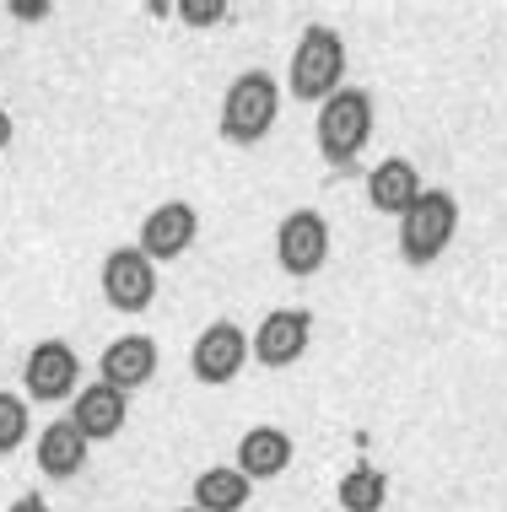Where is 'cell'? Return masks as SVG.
<instances>
[{
  "label": "cell",
  "instance_id": "1",
  "mask_svg": "<svg viewBox=\"0 0 507 512\" xmlns=\"http://www.w3.org/2000/svg\"><path fill=\"white\" fill-rule=\"evenodd\" d=\"M340 76H346V38L335 33L330 22L303 27L292 49V71H286V87H292L297 103H324L340 92Z\"/></svg>",
  "mask_w": 507,
  "mask_h": 512
},
{
  "label": "cell",
  "instance_id": "2",
  "mask_svg": "<svg viewBox=\"0 0 507 512\" xmlns=\"http://www.w3.org/2000/svg\"><path fill=\"white\" fill-rule=\"evenodd\" d=\"M276 114H281L276 76H265V71L232 76V87H227V98H222V135H227V141L259 146L270 135V124H276Z\"/></svg>",
  "mask_w": 507,
  "mask_h": 512
},
{
  "label": "cell",
  "instance_id": "3",
  "mask_svg": "<svg viewBox=\"0 0 507 512\" xmlns=\"http://www.w3.org/2000/svg\"><path fill=\"white\" fill-rule=\"evenodd\" d=\"M313 135H319V151L330 162H351L367 146V135H373V98L362 87H340L335 98L319 103Z\"/></svg>",
  "mask_w": 507,
  "mask_h": 512
},
{
  "label": "cell",
  "instance_id": "4",
  "mask_svg": "<svg viewBox=\"0 0 507 512\" xmlns=\"http://www.w3.org/2000/svg\"><path fill=\"white\" fill-rule=\"evenodd\" d=\"M454 227H459V200L443 195V189H427V195L400 216V254L410 265H432V259L454 243Z\"/></svg>",
  "mask_w": 507,
  "mask_h": 512
},
{
  "label": "cell",
  "instance_id": "5",
  "mask_svg": "<svg viewBox=\"0 0 507 512\" xmlns=\"http://www.w3.org/2000/svg\"><path fill=\"white\" fill-rule=\"evenodd\" d=\"M22 389L38 405H65L81 394V356L65 340H38L22 362Z\"/></svg>",
  "mask_w": 507,
  "mask_h": 512
},
{
  "label": "cell",
  "instance_id": "6",
  "mask_svg": "<svg viewBox=\"0 0 507 512\" xmlns=\"http://www.w3.org/2000/svg\"><path fill=\"white\" fill-rule=\"evenodd\" d=\"M103 302L114 313H146L157 302V265L141 254V248H114L103 259Z\"/></svg>",
  "mask_w": 507,
  "mask_h": 512
},
{
  "label": "cell",
  "instance_id": "7",
  "mask_svg": "<svg viewBox=\"0 0 507 512\" xmlns=\"http://www.w3.org/2000/svg\"><path fill=\"white\" fill-rule=\"evenodd\" d=\"M249 335H243L232 318H216L211 329H200L195 351H189V372H195L200 383H211V389H222V383H232L243 367H249Z\"/></svg>",
  "mask_w": 507,
  "mask_h": 512
},
{
  "label": "cell",
  "instance_id": "8",
  "mask_svg": "<svg viewBox=\"0 0 507 512\" xmlns=\"http://www.w3.org/2000/svg\"><path fill=\"white\" fill-rule=\"evenodd\" d=\"M276 259H281L286 275H297V281L319 275L330 265V221L319 211H292L276 232Z\"/></svg>",
  "mask_w": 507,
  "mask_h": 512
},
{
  "label": "cell",
  "instance_id": "9",
  "mask_svg": "<svg viewBox=\"0 0 507 512\" xmlns=\"http://www.w3.org/2000/svg\"><path fill=\"white\" fill-rule=\"evenodd\" d=\"M308 340H313V318L303 308H276V313L259 318L249 351H254L259 367H292L297 356L308 351Z\"/></svg>",
  "mask_w": 507,
  "mask_h": 512
},
{
  "label": "cell",
  "instance_id": "10",
  "mask_svg": "<svg viewBox=\"0 0 507 512\" xmlns=\"http://www.w3.org/2000/svg\"><path fill=\"white\" fill-rule=\"evenodd\" d=\"M195 232H200L195 205H189V200H168V205H157V211L141 221V238H135V248H141L152 265H168V259L189 254Z\"/></svg>",
  "mask_w": 507,
  "mask_h": 512
},
{
  "label": "cell",
  "instance_id": "11",
  "mask_svg": "<svg viewBox=\"0 0 507 512\" xmlns=\"http://www.w3.org/2000/svg\"><path fill=\"white\" fill-rule=\"evenodd\" d=\"M125 415H130V394H119V389H108V383H87L76 399H71V421H76V432L87 437V442H108V437H119L125 432Z\"/></svg>",
  "mask_w": 507,
  "mask_h": 512
},
{
  "label": "cell",
  "instance_id": "12",
  "mask_svg": "<svg viewBox=\"0 0 507 512\" xmlns=\"http://www.w3.org/2000/svg\"><path fill=\"white\" fill-rule=\"evenodd\" d=\"M98 372H103L108 389H119V394L141 389V383H152V372H157V340L152 335H119L103 351Z\"/></svg>",
  "mask_w": 507,
  "mask_h": 512
},
{
  "label": "cell",
  "instance_id": "13",
  "mask_svg": "<svg viewBox=\"0 0 507 512\" xmlns=\"http://www.w3.org/2000/svg\"><path fill=\"white\" fill-rule=\"evenodd\" d=\"M421 195H427V189H421V173L410 157H383L378 168L367 173V200H373V211H383V216H405Z\"/></svg>",
  "mask_w": 507,
  "mask_h": 512
},
{
  "label": "cell",
  "instance_id": "14",
  "mask_svg": "<svg viewBox=\"0 0 507 512\" xmlns=\"http://www.w3.org/2000/svg\"><path fill=\"white\" fill-rule=\"evenodd\" d=\"M87 448L92 442L76 432V421L60 415V421H49L44 432H38V469H44L49 480H71V475H81V464H87Z\"/></svg>",
  "mask_w": 507,
  "mask_h": 512
},
{
  "label": "cell",
  "instance_id": "15",
  "mask_svg": "<svg viewBox=\"0 0 507 512\" xmlns=\"http://www.w3.org/2000/svg\"><path fill=\"white\" fill-rule=\"evenodd\" d=\"M286 464H292V437H286L281 426H254V432H243L238 469L249 480H276Z\"/></svg>",
  "mask_w": 507,
  "mask_h": 512
},
{
  "label": "cell",
  "instance_id": "16",
  "mask_svg": "<svg viewBox=\"0 0 507 512\" xmlns=\"http://www.w3.org/2000/svg\"><path fill=\"white\" fill-rule=\"evenodd\" d=\"M249 491H254V480L243 475L238 464H216V469H205V475H195V502H189V507H200V512H238L243 502H249Z\"/></svg>",
  "mask_w": 507,
  "mask_h": 512
},
{
  "label": "cell",
  "instance_id": "17",
  "mask_svg": "<svg viewBox=\"0 0 507 512\" xmlns=\"http://www.w3.org/2000/svg\"><path fill=\"white\" fill-rule=\"evenodd\" d=\"M340 507L346 512H378L383 502H389V480H383V469L373 464H356L351 475H340Z\"/></svg>",
  "mask_w": 507,
  "mask_h": 512
},
{
  "label": "cell",
  "instance_id": "18",
  "mask_svg": "<svg viewBox=\"0 0 507 512\" xmlns=\"http://www.w3.org/2000/svg\"><path fill=\"white\" fill-rule=\"evenodd\" d=\"M27 437H33V415H27V399L0 389V459H6V453H17Z\"/></svg>",
  "mask_w": 507,
  "mask_h": 512
},
{
  "label": "cell",
  "instance_id": "19",
  "mask_svg": "<svg viewBox=\"0 0 507 512\" xmlns=\"http://www.w3.org/2000/svg\"><path fill=\"white\" fill-rule=\"evenodd\" d=\"M178 17H184L189 27H216L227 17V6L222 0H178Z\"/></svg>",
  "mask_w": 507,
  "mask_h": 512
},
{
  "label": "cell",
  "instance_id": "20",
  "mask_svg": "<svg viewBox=\"0 0 507 512\" xmlns=\"http://www.w3.org/2000/svg\"><path fill=\"white\" fill-rule=\"evenodd\" d=\"M6 512H49V502H44V496H17Z\"/></svg>",
  "mask_w": 507,
  "mask_h": 512
},
{
  "label": "cell",
  "instance_id": "21",
  "mask_svg": "<svg viewBox=\"0 0 507 512\" xmlns=\"http://www.w3.org/2000/svg\"><path fill=\"white\" fill-rule=\"evenodd\" d=\"M11 11H17V17H44L49 6H44V0H38V6H33V0H22V6H11Z\"/></svg>",
  "mask_w": 507,
  "mask_h": 512
},
{
  "label": "cell",
  "instance_id": "22",
  "mask_svg": "<svg viewBox=\"0 0 507 512\" xmlns=\"http://www.w3.org/2000/svg\"><path fill=\"white\" fill-rule=\"evenodd\" d=\"M6 146H11V114L0 108V151H6Z\"/></svg>",
  "mask_w": 507,
  "mask_h": 512
},
{
  "label": "cell",
  "instance_id": "23",
  "mask_svg": "<svg viewBox=\"0 0 507 512\" xmlns=\"http://www.w3.org/2000/svg\"><path fill=\"white\" fill-rule=\"evenodd\" d=\"M178 512H200V507H178Z\"/></svg>",
  "mask_w": 507,
  "mask_h": 512
}]
</instances>
